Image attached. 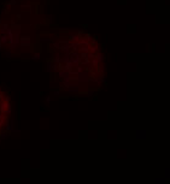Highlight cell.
I'll use <instances>...</instances> for the list:
<instances>
[{"label":"cell","instance_id":"6da1fadb","mask_svg":"<svg viewBox=\"0 0 170 184\" xmlns=\"http://www.w3.org/2000/svg\"><path fill=\"white\" fill-rule=\"evenodd\" d=\"M146 136H147V132L145 130H139L136 132V139L138 140H145Z\"/></svg>","mask_w":170,"mask_h":184},{"label":"cell","instance_id":"7a4b0ae2","mask_svg":"<svg viewBox=\"0 0 170 184\" xmlns=\"http://www.w3.org/2000/svg\"><path fill=\"white\" fill-rule=\"evenodd\" d=\"M154 184H167V178L165 177H157L154 179Z\"/></svg>","mask_w":170,"mask_h":184},{"label":"cell","instance_id":"3957f363","mask_svg":"<svg viewBox=\"0 0 170 184\" xmlns=\"http://www.w3.org/2000/svg\"><path fill=\"white\" fill-rule=\"evenodd\" d=\"M164 177H165L167 179H170V167L165 168V171H164Z\"/></svg>","mask_w":170,"mask_h":184}]
</instances>
